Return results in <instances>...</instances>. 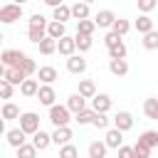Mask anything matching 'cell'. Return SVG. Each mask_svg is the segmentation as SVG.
Returning <instances> with one entry per match:
<instances>
[{
    "instance_id": "cell-10",
    "label": "cell",
    "mask_w": 158,
    "mask_h": 158,
    "mask_svg": "<svg viewBox=\"0 0 158 158\" xmlns=\"http://www.w3.org/2000/svg\"><path fill=\"white\" fill-rule=\"evenodd\" d=\"M67 69L72 74H84L86 72V59L81 54H72V57H67Z\"/></svg>"
},
{
    "instance_id": "cell-4",
    "label": "cell",
    "mask_w": 158,
    "mask_h": 158,
    "mask_svg": "<svg viewBox=\"0 0 158 158\" xmlns=\"http://www.w3.org/2000/svg\"><path fill=\"white\" fill-rule=\"evenodd\" d=\"M22 17V5L17 2H7V5H0V22L2 25H12Z\"/></svg>"
},
{
    "instance_id": "cell-27",
    "label": "cell",
    "mask_w": 158,
    "mask_h": 158,
    "mask_svg": "<svg viewBox=\"0 0 158 158\" xmlns=\"http://www.w3.org/2000/svg\"><path fill=\"white\" fill-rule=\"evenodd\" d=\"M136 30H138L141 35H148V32H153L156 27H153V20H151L148 15H138V20H136Z\"/></svg>"
},
{
    "instance_id": "cell-3",
    "label": "cell",
    "mask_w": 158,
    "mask_h": 158,
    "mask_svg": "<svg viewBox=\"0 0 158 158\" xmlns=\"http://www.w3.org/2000/svg\"><path fill=\"white\" fill-rule=\"evenodd\" d=\"M25 57H27V54H25L22 49H2V52H0V64H2L5 69H10V67L17 69Z\"/></svg>"
},
{
    "instance_id": "cell-42",
    "label": "cell",
    "mask_w": 158,
    "mask_h": 158,
    "mask_svg": "<svg viewBox=\"0 0 158 158\" xmlns=\"http://www.w3.org/2000/svg\"><path fill=\"white\" fill-rule=\"evenodd\" d=\"M15 94V86H10L5 79H0V99H12Z\"/></svg>"
},
{
    "instance_id": "cell-20",
    "label": "cell",
    "mask_w": 158,
    "mask_h": 158,
    "mask_svg": "<svg viewBox=\"0 0 158 158\" xmlns=\"http://www.w3.org/2000/svg\"><path fill=\"white\" fill-rule=\"evenodd\" d=\"M5 138H7V143H10L12 148H20L22 143H27V136H25L20 128H10V131H5Z\"/></svg>"
},
{
    "instance_id": "cell-36",
    "label": "cell",
    "mask_w": 158,
    "mask_h": 158,
    "mask_svg": "<svg viewBox=\"0 0 158 158\" xmlns=\"http://www.w3.org/2000/svg\"><path fill=\"white\" fill-rule=\"evenodd\" d=\"M143 47L146 49H158V32L153 30V32H148V35H143Z\"/></svg>"
},
{
    "instance_id": "cell-38",
    "label": "cell",
    "mask_w": 158,
    "mask_h": 158,
    "mask_svg": "<svg viewBox=\"0 0 158 158\" xmlns=\"http://www.w3.org/2000/svg\"><path fill=\"white\" fill-rule=\"evenodd\" d=\"M91 118H94V111H91V109H84V111H79V114L74 116V121H77L79 126H86V123H91Z\"/></svg>"
},
{
    "instance_id": "cell-26",
    "label": "cell",
    "mask_w": 158,
    "mask_h": 158,
    "mask_svg": "<svg viewBox=\"0 0 158 158\" xmlns=\"http://www.w3.org/2000/svg\"><path fill=\"white\" fill-rule=\"evenodd\" d=\"M106 146L101 143V141H91L89 143V148H86V153H89V158H106Z\"/></svg>"
},
{
    "instance_id": "cell-39",
    "label": "cell",
    "mask_w": 158,
    "mask_h": 158,
    "mask_svg": "<svg viewBox=\"0 0 158 158\" xmlns=\"http://www.w3.org/2000/svg\"><path fill=\"white\" fill-rule=\"evenodd\" d=\"M109 123H111V118L106 116V114H94V118H91V126H96V128H109Z\"/></svg>"
},
{
    "instance_id": "cell-12",
    "label": "cell",
    "mask_w": 158,
    "mask_h": 158,
    "mask_svg": "<svg viewBox=\"0 0 158 158\" xmlns=\"http://www.w3.org/2000/svg\"><path fill=\"white\" fill-rule=\"evenodd\" d=\"M89 2H74V5H69V15L77 20V22H81V20H89Z\"/></svg>"
},
{
    "instance_id": "cell-28",
    "label": "cell",
    "mask_w": 158,
    "mask_h": 158,
    "mask_svg": "<svg viewBox=\"0 0 158 158\" xmlns=\"http://www.w3.org/2000/svg\"><path fill=\"white\" fill-rule=\"evenodd\" d=\"M128 30H131V22H128V20H123V17H116V20H114V25H111V32H114L116 37H123Z\"/></svg>"
},
{
    "instance_id": "cell-5",
    "label": "cell",
    "mask_w": 158,
    "mask_h": 158,
    "mask_svg": "<svg viewBox=\"0 0 158 158\" xmlns=\"http://www.w3.org/2000/svg\"><path fill=\"white\" fill-rule=\"evenodd\" d=\"M111 128H116L118 133H126V131H131L133 128V116L128 114V111H116L114 114V118H111Z\"/></svg>"
},
{
    "instance_id": "cell-30",
    "label": "cell",
    "mask_w": 158,
    "mask_h": 158,
    "mask_svg": "<svg viewBox=\"0 0 158 158\" xmlns=\"http://www.w3.org/2000/svg\"><path fill=\"white\" fill-rule=\"evenodd\" d=\"M17 69L25 74V79H30V77L37 72V62H35V59H30V57H25V59H22V64H20Z\"/></svg>"
},
{
    "instance_id": "cell-1",
    "label": "cell",
    "mask_w": 158,
    "mask_h": 158,
    "mask_svg": "<svg viewBox=\"0 0 158 158\" xmlns=\"http://www.w3.org/2000/svg\"><path fill=\"white\" fill-rule=\"evenodd\" d=\"M20 131L25 133V136H32V133H37L40 131V116L35 114V111H25V114H20Z\"/></svg>"
},
{
    "instance_id": "cell-43",
    "label": "cell",
    "mask_w": 158,
    "mask_h": 158,
    "mask_svg": "<svg viewBox=\"0 0 158 158\" xmlns=\"http://www.w3.org/2000/svg\"><path fill=\"white\" fill-rule=\"evenodd\" d=\"M156 5H158L156 0H138V10H141L143 15H148L151 10H156Z\"/></svg>"
},
{
    "instance_id": "cell-35",
    "label": "cell",
    "mask_w": 158,
    "mask_h": 158,
    "mask_svg": "<svg viewBox=\"0 0 158 158\" xmlns=\"http://www.w3.org/2000/svg\"><path fill=\"white\" fill-rule=\"evenodd\" d=\"M37 47H40V52H42L44 57H49V54H54V52H57V42H54V40H49V37H44Z\"/></svg>"
},
{
    "instance_id": "cell-41",
    "label": "cell",
    "mask_w": 158,
    "mask_h": 158,
    "mask_svg": "<svg viewBox=\"0 0 158 158\" xmlns=\"http://www.w3.org/2000/svg\"><path fill=\"white\" fill-rule=\"evenodd\" d=\"M30 27H47V17L42 15V12H35V15H30Z\"/></svg>"
},
{
    "instance_id": "cell-21",
    "label": "cell",
    "mask_w": 158,
    "mask_h": 158,
    "mask_svg": "<svg viewBox=\"0 0 158 158\" xmlns=\"http://www.w3.org/2000/svg\"><path fill=\"white\" fill-rule=\"evenodd\" d=\"M109 72L114 77H126L128 74V62L126 59H109Z\"/></svg>"
},
{
    "instance_id": "cell-2",
    "label": "cell",
    "mask_w": 158,
    "mask_h": 158,
    "mask_svg": "<svg viewBox=\"0 0 158 158\" xmlns=\"http://www.w3.org/2000/svg\"><path fill=\"white\" fill-rule=\"evenodd\" d=\"M49 121L54 123V128H62V126H69L72 114L64 109V104H54V106H49Z\"/></svg>"
},
{
    "instance_id": "cell-24",
    "label": "cell",
    "mask_w": 158,
    "mask_h": 158,
    "mask_svg": "<svg viewBox=\"0 0 158 158\" xmlns=\"http://www.w3.org/2000/svg\"><path fill=\"white\" fill-rule=\"evenodd\" d=\"M67 20H72V15H69V5H59V7H54L52 10V22H59V25H64Z\"/></svg>"
},
{
    "instance_id": "cell-7",
    "label": "cell",
    "mask_w": 158,
    "mask_h": 158,
    "mask_svg": "<svg viewBox=\"0 0 158 158\" xmlns=\"http://www.w3.org/2000/svg\"><path fill=\"white\" fill-rule=\"evenodd\" d=\"M72 136H74V133H72V128H69V126H62V128H54V131L49 133V141H52L54 146H59V148H62V146L72 143Z\"/></svg>"
},
{
    "instance_id": "cell-40",
    "label": "cell",
    "mask_w": 158,
    "mask_h": 158,
    "mask_svg": "<svg viewBox=\"0 0 158 158\" xmlns=\"http://www.w3.org/2000/svg\"><path fill=\"white\" fill-rule=\"evenodd\" d=\"M59 158H79V151H77V146H74V143H67V146H62V148H59Z\"/></svg>"
},
{
    "instance_id": "cell-31",
    "label": "cell",
    "mask_w": 158,
    "mask_h": 158,
    "mask_svg": "<svg viewBox=\"0 0 158 158\" xmlns=\"http://www.w3.org/2000/svg\"><path fill=\"white\" fill-rule=\"evenodd\" d=\"M94 22L91 20H81V22H77V35H81V37H91L94 35Z\"/></svg>"
},
{
    "instance_id": "cell-34",
    "label": "cell",
    "mask_w": 158,
    "mask_h": 158,
    "mask_svg": "<svg viewBox=\"0 0 158 158\" xmlns=\"http://www.w3.org/2000/svg\"><path fill=\"white\" fill-rule=\"evenodd\" d=\"M91 44H94V40H91V37L74 35V49H79V52H86V49H91Z\"/></svg>"
},
{
    "instance_id": "cell-49",
    "label": "cell",
    "mask_w": 158,
    "mask_h": 158,
    "mask_svg": "<svg viewBox=\"0 0 158 158\" xmlns=\"http://www.w3.org/2000/svg\"><path fill=\"white\" fill-rule=\"evenodd\" d=\"M133 158H138V156H133Z\"/></svg>"
},
{
    "instance_id": "cell-9",
    "label": "cell",
    "mask_w": 158,
    "mask_h": 158,
    "mask_svg": "<svg viewBox=\"0 0 158 158\" xmlns=\"http://www.w3.org/2000/svg\"><path fill=\"white\" fill-rule=\"evenodd\" d=\"M35 96L40 99V104H44V106H54L57 91H54V86H44V84H40V89H37Z\"/></svg>"
},
{
    "instance_id": "cell-32",
    "label": "cell",
    "mask_w": 158,
    "mask_h": 158,
    "mask_svg": "<svg viewBox=\"0 0 158 158\" xmlns=\"http://www.w3.org/2000/svg\"><path fill=\"white\" fill-rule=\"evenodd\" d=\"M126 44H123V40L118 42V44H114V47H109V59H126Z\"/></svg>"
},
{
    "instance_id": "cell-29",
    "label": "cell",
    "mask_w": 158,
    "mask_h": 158,
    "mask_svg": "<svg viewBox=\"0 0 158 158\" xmlns=\"http://www.w3.org/2000/svg\"><path fill=\"white\" fill-rule=\"evenodd\" d=\"M143 111H146V116L151 118V121H158V99H146L143 101Z\"/></svg>"
},
{
    "instance_id": "cell-23",
    "label": "cell",
    "mask_w": 158,
    "mask_h": 158,
    "mask_svg": "<svg viewBox=\"0 0 158 158\" xmlns=\"http://www.w3.org/2000/svg\"><path fill=\"white\" fill-rule=\"evenodd\" d=\"M138 143L146 146L148 151H153V148L158 146V131H143V133L138 136Z\"/></svg>"
},
{
    "instance_id": "cell-17",
    "label": "cell",
    "mask_w": 158,
    "mask_h": 158,
    "mask_svg": "<svg viewBox=\"0 0 158 158\" xmlns=\"http://www.w3.org/2000/svg\"><path fill=\"white\" fill-rule=\"evenodd\" d=\"M84 101L86 99H94L96 96V84L91 81V79H79V91H77Z\"/></svg>"
},
{
    "instance_id": "cell-8",
    "label": "cell",
    "mask_w": 158,
    "mask_h": 158,
    "mask_svg": "<svg viewBox=\"0 0 158 158\" xmlns=\"http://www.w3.org/2000/svg\"><path fill=\"white\" fill-rule=\"evenodd\" d=\"M111 96L109 94H96L94 99H91V111L94 114H109L111 111Z\"/></svg>"
},
{
    "instance_id": "cell-48",
    "label": "cell",
    "mask_w": 158,
    "mask_h": 158,
    "mask_svg": "<svg viewBox=\"0 0 158 158\" xmlns=\"http://www.w3.org/2000/svg\"><path fill=\"white\" fill-rule=\"evenodd\" d=\"M0 42H2V32H0Z\"/></svg>"
},
{
    "instance_id": "cell-37",
    "label": "cell",
    "mask_w": 158,
    "mask_h": 158,
    "mask_svg": "<svg viewBox=\"0 0 158 158\" xmlns=\"http://www.w3.org/2000/svg\"><path fill=\"white\" fill-rule=\"evenodd\" d=\"M15 151H17V158H37V151L32 148V143H22Z\"/></svg>"
},
{
    "instance_id": "cell-33",
    "label": "cell",
    "mask_w": 158,
    "mask_h": 158,
    "mask_svg": "<svg viewBox=\"0 0 158 158\" xmlns=\"http://www.w3.org/2000/svg\"><path fill=\"white\" fill-rule=\"evenodd\" d=\"M44 37H47V35H44V27H27V40H30V42L40 44Z\"/></svg>"
},
{
    "instance_id": "cell-11",
    "label": "cell",
    "mask_w": 158,
    "mask_h": 158,
    "mask_svg": "<svg viewBox=\"0 0 158 158\" xmlns=\"http://www.w3.org/2000/svg\"><path fill=\"white\" fill-rule=\"evenodd\" d=\"M106 148H121L123 146V133H118L116 128H106V136L101 141Z\"/></svg>"
},
{
    "instance_id": "cell-25",
    "label": "cell",
    "mask_w": 158,
    "mask_h": 158,
    "mask_svg": "<svg viewBox=\"0 0 158 158\" xmlns=\"http://www.w3.org/2000/svg\"><path fill=\"white\" fill-rule=\"evenodd\" d=\"M37 89H40V81H37V79H25V81L20 84V94H22V96H27V99H30V96H35V94H37Z\"/></svg>"
},
{
    "instance_id": "cell-44",
    "label": "cell",
    "mask_w": 158,
    "mask_h": 158,
    "mask_svg": "<svg viewBox=\"0 0 158 158\" xmlns=\"http://www.w3.org/2000/svg\"><path fill=\"white\" fill-rule=\"evenodd\" d=\"M118 42H121V37H116L114 32H109V35L104 37V44H106V49H109V47H114V44H118Z\"/></svg>"
},
{
    "instance_id": "cell-46",
    "label": "cell",
    "mask_w": 158,
    "mask_h": 158,
    "mask_svg": "<svg viewBox=\"0 0 158 158\" xmlns=\"http://www.w3.org/2000/svg\"><path fill=\"white\" fill-rule=\"evenodd\" d=\"M2 133H5V121L0 118V136H2Z\"/></svg>"
},
{
    "instance_id": "cell-14",
    "label": "cell",
    "mask_w": 158,
    "mask_h": 158,
    "mask_svg": "<svg viewBox=\"0 0 158 158\" xmlns=\"http://www.w3.org/2000/svg\"><path fill=\"white\" fill-rule=\"evenodd\" d=\"M57 52H59L62 57H72V54H77V49H74V37L64 35L62 40H57Z\"/></svg>"
},
{
    "instance_id": "cell-16",
    "label": "cell",
    "mask_w": 158,
    "mask_h": 158,
    "mask_svg": "<svg viewBox=\"0 0 158 158\" xmlns=\"http://www.w3.org/2000/svg\"><path fill=\"white\" fill-rule=\"evenodd\" d=\"M49 146H52V141H49V133H47V131L40 128L37 133H32V148H35V151H47Z\"/></svg>"
},
{
    "instance_id": "cell-47",
    "label": "cell",
    "mask_w": 158,
    "mask_h": 158,
    "mask_svg": "<svg viewBox=\"0 0 158 158\" xmlns=\"http://www.w3.org/2000/svg\"><path fill=\"white\" fill-rule=\"evenodd\" d=\"M2 74H5V67H2V64H0V79H2Z\"/></svg>"
},
{
    "instance_id": "cell-22",
    "label": "cell",
    "mask_w": 158,
    "mask_h": 158,
    "mask_svg": "<svg viewBox=\"0 0 158 158\" xmlns=\"http://www.w3.org/2000/svg\"><path fill=\"white\" fill-rule=\"evenodd\" d=\"M2 79H5V81H7L10 86H20V84L25 81V74H22L20 69H12V67H10V69H5Z\"/></svg>"
},
{
    "instance_id": "cell-13",
    "label": "cell",
    "mask_w": 158,
    "mask_h": 158,
    "mask_svg": "<svg viewBox=\"0 0 158 158\" xmlns=\"http://www.w3.org/2000/svg\"><path fill=\"white\" fill-rule=\"evenodd\" d=\"M114 20H116L114 10H99V12H96V17H94L91 22H94V27H111V25H114Z\"/></svg>"
},
{
    "instance_id": "cell-15",
    "label": "cell",
    "mask_w": 158,
    "mask_h": 158,
    "mask_svg": "<svg viewBox=\"0 0 158 158\" xmlns=\"http://www.w3.org/2000/svg\"><path fill=\"white\" fill-rule=\"evenodd\" d=\"M0 118L2 121H17L20 118V106L12 104V101H5L2 109H0Z\"/></svg>"
},
{
    "instance_id": "cell-45",
    "label": "cell",
    "mask_w": 158,
    "mask_h": 158,
    "mask_svg": "<svg viewBox=\"0 0 158 158\" xmlns=\"http://www.w3.org/2000/svg\"><path fill=\"white\" fill-rule=\"evenodd\" d=\"M116 151H118V158H133V148L131 146H121Z\"/></svg>"
},
{
    "instance_id": "cell-6",
    "label": "cell",
    "mask_w": 158,
    "mask_h": 158,
    "mask_svg": "<svg viewBox=\"0 0 158 158\" xmlns=\"http://www.w3.org/2000/svg\"><path fill=\"white\" fill-rule=\"evenodd\" d=\"M37 81L40 84H44V86H52L54 81H57V77H59V72L54 69V67H49V64H44V67H37Z\"/></svg>"
},
{
    "instance_id": "cell-19",
    "label": "cell",
    "mask_w": 158,
    "mask_h": 158,
    "mask_svg": "<svg viewBox=\"0 0 158 158\" xmlns=\"http://www.w3.org/2000/svg\"><path fill=\"white\" fill-rule=\"evenodd\" d=\"M44 35H47L49 40H54V42H57V40H62V37L67 35V30H64V25H59V22H52V20H49V22H47V27H44Z\"/></svg>"
},
{
    "instance_id": "cell-18",
    "label": "cell",
    "mask_w": 158,
    "mask_h": 158,
    "mask_svg": "<svg viewBox=\"0 0 158 158\" xmlns=\"http://www.w3.org/2000/svg\"><path fill=\"white\" fill-rule=\"evenodd\" d=\"M64 109H67L69 114H74V116H77L79 111H84V109H86V101H84V99H81L79 94H72V96L67 99V104H64Z\"/></svg>"
}]
</instances>
